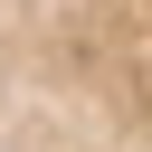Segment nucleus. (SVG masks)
<instances>
[{
	"label": "nucleus",
	"mask_w": 152,
	"mask_h": 152,
	"mask_svg": "<svg viewBox=\"0 0 152 152\" xmlns=\"http://www.w3.org/2000/svg\"><path fill=\"white\" fill-rule=\"evenodd\" d=\"M0 152H152V0H0Z\"/></svg>",
	"instance_id": "nucleus-1"
}]
</instances>
